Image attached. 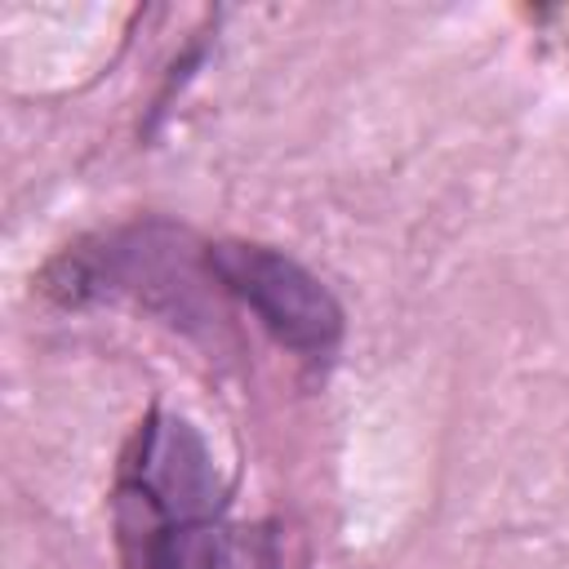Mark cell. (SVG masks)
Segmentation results:
<instances>
[{
    "instance_id": "2",
    "label": "cell",
    "mask_w": 569,
    "mask_h": 569,
    "mask_svg": "<svg viewBox=\"0 0 569 569\" xmlns=\"http://www.w3.org/2000/svg\"><path fill=\"white\" fill-rule=\"evenodd\" d=\"M40 293L58 307H89L107 298H133L138 307L169 316V325H209L204 284L218 289L204 244L173 222H133L93 240L67 244L40 271Z\"/></svg>"
},
{
    "instance_id": "4",
    "label": "cell",
    "mask_w": 569,
    "mask_h": 569,
    "mask_svg": "<svg viewBox=\"0 0 569 569\" xmlns=\"http://www.w3.org/2000/svg\"><path fill=\"white\" fill-rule=\"evenodd\" d=\"M200 569H284L276 525H240V529L222 525Z\"/></svg>"
},
{
    "instance_id": "3",
    "label": "cell",
    "mask_w": 569,
    "mask_h": 569,
    "mask_svg": "<svg viewBox=\"0 0 569 569\" xmlns=\"http://www.w3.org/2000/svg\"><path fill=\"white\" fill-rule=\"evenodd\" d=\"M204 258L218 289L244 302L280 347L302 360H329L338 351L347 333L342 302L293 253L253 240H218L204 244Z\"/></svg>"
},
{
    "instance_id": "1",
    "label": "cell",
    "mask_w": 569,
    "mask_h": 569,
    "mask_svg": "<svg viewBox=\"0 0 569 569\" xmlns=\"http://www.w3.org/2000/svg\"><path fill=\"white\" fill-rule=\"evenodd\" d=\"M120 569H200L222 529L218 462L182 413L151 409L111 489Z\"/></svg>"
}]
</instances>
